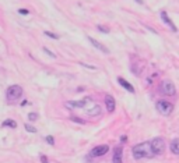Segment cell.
<instances>
[{
    "mask_svg": "<svg viewBox=\"0 0 179 163\" xmlns=\"http://www.w3.org/2000/svg\"><path fill=\"white\" fill-rule=\"evenodd\" d=\"M134 159H144V157H153V151L150 148V142H141L139 145H134L131 149Z\"/></svg>",
    "mask_w": 179,
    "mask_h": 163,
    "instance_id": "6da1fadb",
    "label": "cell"
},
{
    "mask_svg": "<svg viewBox=\"0 0 179 163\" xmlns=\"http://www.w3.org/2000/svg\"><path fill=\"white\" fill-rule=\"evenodd\" d=\"M150 148L153 151V155L154 156H158V155H162L167 149V144H165L164 138L161 137H157L154 139L150 141Z\"/></svg>",
    "mask_w": 179,
    "mask_h": 163,
    "instance_id": "7a4b0ae2",
    "label": "cell"
},
{
    "mask_svg": "<svg viewBox=\"0 0 179 163\" xmlns=\"http://www.w3.org/2000/svg\"><path fill=\"white\" fill-rule=\"evenodd\" d=\"M22 96V88L20 85H11L6 91V98L8 102H16Z\"/></svg>",
    "mask_w": 179,
    "mask_h": 163,
    "instance_id": "3957f363",
    "label": "cell"
},
{
    "mask_svg": "<svg viewBox=\"0 0 179 163\" xmlns=\"http://www.w3.org/2000/svg\"><path fill=\"white\" fill-rule=\"evenodd\" d=\"M159 93L165 96H173L176 93V87L171 79H164L159 85Z\"/></svg>",
    "mask_w": 179,
    "mask_h": 163,
    "instance_id": "277c9868",
    "label": "cell"
},
{
    "mask_svg": "<svg viewBox=\"0 0 179 163\" xmlns=\"http://www.w3.org/2000/svg\"><path fill=\"white\" fill-rule=\"evenodd\" d=\"M155 107L162 116H169L173 112V103H171L169 101H165V99L157 101Z\"/></svg>",
    "mask_w": 179,
    "mask_h": 163,
    "instance_id": "5b68a950",
    "label": "cell"
},
{
    "mask_svg": "<svg viewBox=\"0 0 179 163\" xmlns=\"http://www.w3.org/2000/svg\"><path fill=\"white\" fill-rule=\"evenodd\" d=\"M91 101V98H84L81 99V101H71V102H66V107L67 109H81V107H84L88 102Z\"/></svg>",
    "mask_w": 179,
    "mask_h": 163,
    "instance_id": "8992f818",
    "label": "cell"
},
{
    "mask_svg": "<svg viewBox=\"0 0 179 163\" xmlns=\"http://www.w3.org/2000/svg\"><path fill=\"white\" fill-rule=\"evenodd\" d=\"M108 151H109V146L108 145H98V146H95V148L91 149L90 155H91L92 157H98V156H103V155H105Z\"/></svg>",
    "mask_w": 179,
    "mask_h": 163,
    "instance_id": "52a82bcc",
    "label": "cell"
},
{
    "mask_svg": "<svg viewBox=\"0 0 179 163\" xmlns=\"http://www.w3.org/2000/svg\"><path fill=\"white\" fill-rule=\"evenodd\" d=\"M87 39H88V42L91 43L92 46H94L95 49H98V50H101L102 53H105V54H108L109 53V49L106 48V46H103L101 42H98L97 39H94V38H91V36H87Z\"/></svg>",
    "mask_w": 179,
    "mask_h": 163,
    "instance_id": "ba28073f",
    "label": "cell"
},
{
    "mask_svg": "<svg viewBox=\"0 0 179 163\" xmlns=\"http://www.w3.org/2000/svg\"><path fill=\"white\" fill-rule=\"evenodd\" d=\"M112 162L113 163H122L123 162V148L120 145L113 149V157H112Z\"/></svg>",
    "mask_w": 179,
    "mask_h": 163,
    "instance_id": "9c48e42d",
    "label": "cell"
},
{
    "mask_svg": "<svg viewBox=\"0 0 179 163\" xmlns=\"http://www.w3.org/2000/svg\"><path fill=\"white\" fill-rule=\"evenodd\" d=\"M105 106H106V110H108L109 113L115 112L116 102H115V98L112 95H105Z\"/></svg>",
    "mask_w": 179,
    "mask_h": 163,
    "instance_id": "30bf717a",
    "label": "cell"
},
{
    "mask_svg": "<svg viewBox=\"0 0 179 163\" xmlns=\"http://www.w3.org/2000/svg\"><path fill=\"white\" fill-rule=\"evenodd\" d=\"M101 112H102V110H101L99 105H92L90 109H87L85 113L90 116V117H98V116L101 114Z\"/></svg>",
    "mask_w": 179,
    "mask_h": 163,
    "instance_id": "8fae6325",
    "label": "cell"
},
{
    "mask_svg": "<svg viewBox=\"0 0 179 163\" xmlns=\"http://www.w3.org/2000/svg\"><path fill=\"white\" fill-rule=\"evenodd\" d=\"M117 82H119L120 85H122L123 88H125L127 92H130V93H134V88H133V85L130 84V82H127L126 79H123L122 77H117Z\"/></svg>",
    "mask_w": 179,
    "mask_h": 163,
    "instance_id": "7c38bea8",
    "label": "cell"
},
{
    "mask_svg": "<svg viewBox=\"0 0 179 163\" xmlns=\"http://www.w3.org/2000/svg\"><path fill=\"white\" fill-rule=\"evenodd\" d=\"M161 18H162V21H164L167 25H169L171 27V29H172L173 32H176V27H175V24L172 23V20H171L169 17L167 15V11H161Z\"/></svg>",
    "mask_w": 179,
    "mask_h": 163,
    "instance_id": "4fadbf2b",
    "label": "cell"
},
{
    "mask_svg": "<svg viewBox=\"0 0 179 163\" xmlns=\"http://www.w3.org/2000/svg\"><path fill=\"white\" fill-rule=\"evenodd\" d=\"M169 149H171V152H172L173 155H179V139L178 138H175V139L171 142Z\"/></svg>",
    "mask_w": 179,
    "mask_h": 163,
    "instance_id": "5bb4252c",
    "label": "cell"
},
{
    "mask_svg": "<svg viewBox=\"0 0 179 163\" xmlns=\"http://www.w3.org/2000/svg\"><path fill=\"white\" fill-rule=\"evenodd\" d=\"M3 127H11V128H16L17 127V123L14 120H10V118H7V120H4V123H3Z\"/></svg>",
    "mask_w": 179,
    "mask_h": 163,
    "instance_id": "9a60e30c",
    "label": "cell"
},
{
    "mask_svg": "<svg viewBox=\"0 0 179 163\" xmlns=\"http://www.w3.org/2000/svg\"><path fill=\"white\" fill-rule=\"evenodd\" d=\"M44 34H45V35H46V36H48V38H52V39H59V36H57V35H56V34H53V32H49V31H45V32H44Z\"/></svg>",
    "mask_w": 179,
    "mask_h": 163,
    "instance_id": "2e32d148",
    "label": "cell"
},
{
    "mask_svg": "<svg viewBox=\"0 0 179 163\" xmlns=\"http://www.w3.org/2000/svg\"><path fill=\"white\" fill-rule=\"evenodd\" d=\"M36 118H38V114H36V113H30V114H28V120L30 121H35Z\"/></svg>",
    "mask_w": 179,
    "mask_h": 163,
    "instance_id": "e0dca14e",
    "label": "cell"
},
{
    "mask_svg": "<svg viewBox=\"0 0 179 163\" xmlns=\"http://www.w3.org/2000/svg\"><path fill=\"white\" fill-rule=\"evenodd\" d=\"M25 130H27L28 132H36V128L32 126H30V124H25Z\"/></svg>",
    "mask_w": 179,
    "mask_h": 163,
    "instance_id": "ac0fdd59",
    "label": "cell"
},
{
    "mask_svg": "<svg viewBox=\"0 0 179 163\" xmlns=\"http://www.w3.org/2000/svg\"><path fill=\"white\" fill-rule=\"evenodd\" d=\"M98 29H99L101 32H103V34H109V28H106V27H102V25H98L97 27Z\"/></svg>",
    "mask_w": 179,
    "mask_h": 163,
    "instance_id": "d6986e66",
    "label": "cell"
},
{
    "mask_svg": "<svg viewBox=\"0 0 179 163\" xmlns=\"http://www.w3.org/2000/svg\"><path fill=\"white\" fill-rule=\"evenodd\" d=\"M71 120L76 121V123H78V124H85V121H84L83 118H80V117H71Z\"/></svg>",
    "mask_w": 179,
    "mask_h": 163,
    "instance_id": "ffe728a7",
    "label": "cell"
},
{
    "mask_svg": "<svg viewBox=\"0 0 179 163\" xmlns=\"http://www.w3.org/2000/svg\"><path fill=\"white\" fill-rule=\"evenodd\" d=\"M46 142L49 144V145H55V141H53L52 135H48V137H46Z\"/></svg>",
    "mask_w": 179,
    "mask_h": 163,
    "instance_id": "44dd1931",
    "label": "cell"
},
{
    "mask_svg": "<svg viewBox=\"0 0 179 163\" xmlns=\"http://www.w3.org/2000/svg\"><path fill=\"white\" fill-rule=\"evenodd\" d=\"M44 52H45V53H48V54H49V56H50V57H56V54H55V53H52V52H50V50H49V49L44 48Z\"/></svg>",
    "mask_w": 179,
    "mask_h": 163,
    "instance_id": "7402d4cb",
    "label": "cell"
},
{
    "mask_svg": "<svg viewBox=\"0 0 179 163\" xmlns=\"http://www.w3.org/2000/svg\"><path fill=\"white\" fill-rule=\"evenodd\" d=\"M18 13H20V14H24V15L30 14V11H28L27 9H20V10H18Z\"/></svg>",
    "mask_w": 179,
    "mask_h": 163,
    "instance_id": "603a6c76",
    "label": "cell"
},
{
    "mask_svg": "<svg viewBox=\"0 0 179 163\" xmlns=\"http://www.w3.org/2000/svg\"><path fill=\"white\" fill-rule=\"evenodd\" d=\"M81 66H84L85 68H91V70H97V67H94V66H88V64H84V63H81Z\"/></svg>",
    "mask_w": 179,
    "mask_h": 163,
    "instance_id": "cb8c5ba5",
    "label": "cell"
},
{
    "mask_svg": "<svg viewBox=\"0 0 179 163\" xmlns=\"http://www.w3.org/2000/svg\"><path fill=\"white\" fill-rule=\"evenodd\" d=\"M41 162L42 163H49V162H48V157L45 156V155H42V156H41Z\"/></svg>",
    "mask_w": 179,
    "mask_h": 163,
    "instance_id": "d4e9b609",
    "label": "cell"
},
{
    "mask_svg": "<svg viewBox=\"0 0 179 163\" xmlns=\"http://www.w3.org/2000/svg\"><path fill=\"white\" fill-rule=\"evenodd\" d=\"M136 2H137L139 4H141V3H143V0H136Z\"/></svg>",
    "mask_w": 179,
    "mask_h": 163,
    "instance_id": "484cf974",
    "label": "cell"
}]
</instances>
